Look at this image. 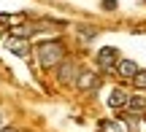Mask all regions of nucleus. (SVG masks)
I'll return each mask as SVG.
<instances>
[{
  "label": "nucleus",
  "instance_id": "f257e3e1",
  "mask_svg": "<svg viewBox=\"0 0 146 132\" xmlns=\"http://www.w3.org/2000/svg\"><path fill=\"white\" fill-rule=\"evenodd\" d=\"M35 54H38L41 68L49 70V68H57V65L65 59V46H62L60 41H43V43H38Z\"/></svg>",
  "mask_w": 146,
  "mask_h": 132
},
{
  "label": "nucleus",
  "instance_id": "f03ea898",
  "mask_svg": "<svg viewBox=\"0 0 146 132\" xmlns=\"http://www.w3.org/2000/svg\"><path fill=\"white\" fill-rule=\"evenodd\" d=\"M78 76V65L73 62V59H62V62L57 65V81L60 84H73Z\"/></svg>",
  "mask_w": 146,
  "mask_h": 132
},
{
  "label": "nucleus",
  "instance_id": "7ed1b4c3",
  "mask_svg": "<svg viewBox=\"0 0 146 132\" xmlns=\"http://www.w3.org/2000/svg\"><path fill=\"white\" fill-rule=\"evenodd\" d=\"M116 54H119V51H116L114 46H103V49H100V51H98V65H100V68L106 70V73H111V70H114Z\"/></svg>",
  "mask_w": 146,
  "mask_h": 132
},
{
  "label": "nucleus",
  "instance_id": "9b49d317",
  "mask_svg": "<svg viewBox=\"0 0 146 132\" xmlns=\"http://www.w3.org/2000/svg\"><path fill=\"white\" fill-rule=\"evenodd\" d=\"M130 81L135 84V89H138V92H146V73H143V70H138V73L133 76Z\"/></svg>",
  "mask_w": 146,
  "mask_h": 132
},
{
  "label": "nucleus",
  "instance_id": "6e6552de",
  "mask_svg": "<svg viewBox=\"0 0 146 132\" xmlns=\"http://www.w3.org/2000/svg\"><path fill=\"white\" fill-rule=\"evenodd\" d=\"M127 111L143 113V111H146V97H143V95H130V100H127Z\"/></svg>",
  "mask_w": 146,
  "mask_h": 132
},
{
  "label": "nucleus",
  "instance_id": "4468645a",
  "mask_svg": "<svg viewBox=\"0 0 146 132\" xmlns=\"http://www.w3.org/2000/svg\"><path fill=\"white\" fill-rule=\"evenodd\" d=\"M0 127H3V113H0Z\"/></svg>",
  "mask_w": 146,
  "mask_h": 132
},
{
  "label": "nucleus",
  "instance_id": "39448f33",
  "mask_svg": "<svg viewBox=\"0 0 146 132\" xmlns=\"http://www.w3.org/2000/svg\"><path fill=\"white\" fill-rule=\"evenodd\" d=\"M98 27H92V24H78V32H76V35H78V41H84V43H92L95 41V38H98Z\"/></svg>",
  "mask_w": 146,
  "mask_h": 132
},
{
  "label": "nucleus",
  "instance_id": "1a4fd4ad",
  "mask_svg": "<svg viewBox=\"0 0 146 132\" xmlns=\"http://www.w3.org/2000/svg\"><path fill=\"white\" fill-rule=\"evenodd\" d=\"M8 49L16 54V57H27V43L25 41H16V38H8Z\"/></svg>",
  "mask_w": 146,
  "mask_h": 132
},
{
  "label": "nucleus",
  "instance_id": "0eeeda50",
  "mask_svg": "<svg viewBox=\"0 0 146 132\" xmlns=\"http://www.w3.org/2000/svg\"><path fill=\"white\" fill-rule=\"evenodd\" d=\"M116 70H119V73L125 76V78H133V76H135L138 70H141V68H138V65L133 62V59H122V62L116 65Z\"/></svg>",
  "mask_w": 146,
  "mask_h": 132
},
{
  "label": "nucleus",
  "instance_id": "9d476101",
  "mask_svg": "<svg viewBox=\"0 0 146 132\" xmlns=\"http://www.w3.org/2000/svg\"><path fill=\"white\" fill-rule=\"evenodd\" d=\"M100 129H103V132H125L114 119H103V121H100Z\"/></svg>",
  "mask_w": 146,
  "mask_h": 132
},
{
  "label": "nucleus",
  "instance_id": "20e7f679",
  "mask_svg": "<svg viewBox=\"0 0 146 132\" xmlns=\"http://www.w3.org/2000/svg\"><path fill=\"white\" fill-rule=\"evenodd\" d=\"M73 84H76V89L89 92V89H95V86L100 84V76H95V73H78V78L73 81Z\"/></svg>",
  "mask_w": 146,
  "mask_h": 132
},
{
  "label": "nucleus",
  "instance_id": "f8f14e48",
  "mask_svg": "<svg viewBox=\"0 0 146 132\" xmlns=\"http://www.w3.org/2000/svg\"><path fill=\"white\" fill-rule=\"evenodd\" d=\"M103 8H106V11H114V8H116V0H106Z\"/></svg>",
  "mask_w": 146,
  "mask_h": 132
},
{
  "label": "nucleus",
  "instance_id": "423d86ee",
  "mask_svg": "<svg viewBox=\"0 0 146 132\" xmlns=\"http://www.w3.org/2000/svg\"><path fill=\"white\" fill-rule=\"evenodd\" d=\"M127 100H130L127 92L114 89V92H111V97H108V105H111V108H127Z\"/></svg>",
  "mask_w": 146,
  "mask_h": 132
},
{
  "label": "nucleus",
  "instance_id": "2eb2a0df",
  "mask_svg": "<svg viewBox=\"0 0 146 132\" xmlns=\"http://www.w3.org/2000/svg\"><path fill=\"white\" fill-rule=\"evenodd\" d=\"M143 121H146V116H143Z\"/></svg>",
  "mask_w": 146,
  "mask_h": 132
},
{
  "label": "nucleus",
  "instance_id": "ddd939ff",
  "mask_svg": "<svg viewBox=\"0 0 146 132\" xmlns=\"http://www.w3.org/2000/svg\"><path fill=\"white\" fill-rule=\"evenodd\" d=\"M0 132H19V129H16V127H5V124H3V127H0Z\"/></svg>",
  "mask_w": 146,
  "mask_h": 132
}]
</instances>
